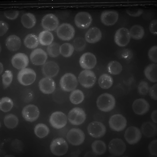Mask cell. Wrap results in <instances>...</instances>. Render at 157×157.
Here are the masks:
<instances>
[{
    "mask_svg": "<svg viewBox=\"0 0 157 157\" xmlns=\"http://www.w3.org/2000/svg\"><path fill=\"white\" fill-rule=\"evenodd\" d=\"M119 17L117 12L115 10H105L101 13L100 19L104 25L110 26L114 25Z\"/></svg>",
    "mask_w": 157,
    "mask_h": 157,
    "instance_id": "ffe728a7",
    "label": "cell"
},
{
    "mask_svg": "<svg viewBox=\"0 0 157 157\" xmlns=\"http://www.w3.org/2000/svg\"><path fill=\"white\" fill-rule=\"evenodd\" d=\"M9 29V26L8 24L5 22L0 21V36H2L4 35Z\"/></svg>",
    "mask_w": 157,
    "mask_h": 157,
    "instance_id": "816d5d0a",
    "label": "cell"
},
{
    "mask_svg": "<svg viewBox=\"0 0 157 157\" xmlns=\"http://www.w3.org/2000/svg\"><path fill=\"white\" fill-rule=\"evenodd\" d=\"M6 45L7 48L11 51L18 50L21 45L20 38L18 36L10 35L8 36L6 40Z\"/></svg>",
    "mask_w": 157,
    "mask_h": 157,
    "instance_id": "4316f807",
    "label": "cell"
},
{
    "mask_svg": "<svg viewBox=\"0 0 157 157\" xmlns=\"http://www.w3.org/2000/svg\"><path fill=\"white\" fill-rule=\"evenodd\" d=\"M142 134L140 129L136 127L132 126L126 130L124 137L126 141L130 144L137 143L140 140Z\"/></svg>",
    "mask_w": 157,
    "mask_h": 157,
    "instance_id": "9a60e30c",
    "label": "cell"
},
{
    "mask_svg": "<svg viewBox=\"0 0 157 157\" xmlns=\"http://www.w3.org/2000/svg\"><path fill=\"white\" fill-rule=\"evenodd\" d=\"M59 84L62 89L65 91H71L76 88L78 81L76 76L71 73H67L61 78Z\"/></svg>",
    "mask_w": 157,
    "mask_h": 157,
    "instance_id": "7a4b0ae2",
    "label": "cell"
},
{
    "mask_svg": "<svg viewBox=\"0 0 157 157\" xmlns=\"http://www.w3.org/2000/svg\"><path fill=\"white\" fill-rule=\"evenodd\" d=\"M60 46L58 43L54 42L48 45L47 48V52L51 57L55 58L60 54Z\"/></svg>",
    "mask_w": 157,
    "mask_h": 157,
    "instance_id": "60d3db41",
    "label": "cell"
},
{
    "mask_svg": "<svg viewBox=\"0 0 157 157\" xmlns=\"http://www.w3.org/2000/svg\"><path fill=\"white\" fill-rule=\"evenodd\" d=\"M157 20L154 19L151 21L149 25V30L150 33L155 36L157 35Z\"/></svg>",
    "mask_w": 157,
    "mask_h": 157,
    "instance_id": "c3c4849f",
    "label": "cell"
},
{
    "mask_svg": "<svg viewBox=\"0 0 157 157\" xmlns=\"http://www.w3.org/2000/svg\"><path fill=\"white\" fill-rule=\"evenodd\" d=\"M41 24L42 27L45 30L52 31L56 30L58 27L59 21L55 15L49 13L43 17Z\"/></svg>",
    "mask_w": 157,
    "mask_h": 157,
    "instance_id": "e0dca14e",
    "label": "cell"
},
{
    "mask_svg": "<svg viewBox=\"0 0 157 157\" xmlns=\"http://www.w3.org/2000/svg\"><path fill=\"white\" fill-rule=\"evenodd\" d=\"M22 114L26 121L33 122L38 118L40 115V111L35 105L30 104L23 108L22 111Z\"/></svg>",
    "mask_w": 157,
    "mask_h": 157,
    "instance_id": "2e32d148",
    "label": "cell"
},
{
    "mask_svg": "<svg viewBox=\"0 0 157 157\" xmlns=\"http://www.w3.org/2000/svg\"><path fill=\"white\" fill-rule=\"evenodd\" d=\"M13 105L12 100L10 98L4 97L2 98L0 101V109L4 112H7L12 109Z\"/></svg>",
    "mask_w": 157,
    "mask_h": 157,
    "instance_id": "f35d334b",
    "label": "cell"
},
{
    "mask_svg": "<svg viewBox=\"0 0 157 157\" xmlns=\"http://www.w3.org/2000/svg\"><path fill=\"white\" fill-rule=\"evenodd\" d=\"M74 50L72 45L69 43H64L60 46V53L64 57H68L71 56Z\"/></svg>",
    "mask_w": 157,
    "mask_h": 157,
    "instance_id": "ab89813d",
    "label": "cell"
},
{
    "mask_svg": "<svg viewBox=\"0 0 157 157\" xmlns=\"http://www.w3.org/2000/svg\"><path fill=\"white\" fill-rule=\"evenodd\" d=\"M72 45L75 51L80 52L85 49L86 44V40L83 38L79 36L76 37L74 40Z\"/></svg>",
    "mask_w": 157,
    "mask_h": 157,
    "instance_id": "b9f144b4",
    "label": "cell"
},
{
    "mask_svg": "<svg viewBox=\"0 0 157 157\" xmlns=\"http://www.w3.org/2000/svg\"><path fill=\"white\" fill-rule=\"evenodd\" d=\"M97 105L100 110L108 112L112 110L115 107V99L112 94L105 93L100 95L96 101Z\"/></svg>",
    "mask_w": 157,
    "mask_h": 157,
    "instance_id": "6da1fadb",
    "label": "cell"
},
{
    "mask_svg": "<svg viewBox=\"0 0 157 157\" xmlns=\"http://www.w3.org/2000/svg\"><path fill=\"white\" fill-rule=\"evenodd\" d=\"M48 58L46 52L40 48H36L31 52L30 56L31 62L36 65L44 64Z\"/></svg>",
    "mask_w": 157,
    "mask_h": 157,
    "instance_id": "d6986e66",
    "label": "cell"
},
{
    "mask_svg": "<svg viewBox=\"0 0 157 157\" xmlns=\"http://www.w3.org/2000/svg\"><path fill=\"white\" fill-rule=\"evenodd\" d=\"M157 65L153 63L147 66L144 69V73L146 78L150 81L155 82L157 81Z\"/></svg>",
    "mask_w": 157,
    "mask_h": 157,
    "instance_id": "83f0119b",
    "label": "cell"
},
{
    "mask_svg": "<svg viewBox=\"0 0 157 157\" xmlns=\"http://www.w3.org/2000/svg\"><path fill=\"white\" fill-rule=\"evenodd\" d=\"M69 98L72 104L77 105L83 101L84 98V95L81 90L76 89L74 90L71 92Z\"/></svg>",
    "mask_w": 157,
    "mask_h": 157,
    "instance_id": "e575fe53",
    "label": "cell"
},
{
    "mask_svg": "<svg viewBox=\"0 0 157 157\" xmlns=\"http://www.w3.org/2000/svg\"><path fill=\"white\" fill-rule=\"evenodd\" d=\"M79 63L82 68L90 70L93 68L95 66L97 63V59L93 54L87 52L81 56Z\"/></svg>",
    "mask_w": 157,
    "mask_h": 157,
    "instance_id": "ac0fdd59",
    "label": "cell"
},
{
    "mask_svg": "<svg viewBox=\"0 0 157 157\" xmlns=\"http://www.w3.org/2000/svg\"><path fill=\"white\" fill-rule=\"evenodd\" d=\"M11 61L14 67L22 70L26 68L28 65L29 59L25 53H18L13 56Z\"/></svg>",
    "mask_w": 157,
    "mask_h": 157,
    "instance_id": "44dd1931",
    "label": "cell"
},
{
    "mask_svg": "<svg viewBox=\"0 0 157 157\" xmlns=\"http://www.w3.org/2000/svg\"><path fill=\"white\" fill-rule=\"evenodd\" d=\"M57 36L60 40L69 41L74 36L75 31L73 26L68 23H64L58 26L56 29Z\"/></svg>",
    "mask_w": 157,
    "mask_h": 157,
    "instance_id": "3957f363",
    "label": "cell"
},
{
    "mask_svg": "<svg viewBox=\"0 0 157 157\" xmlns=\"http://www.w3.org/2000/svg\"><path fill=\"white\" fill-rule=\"evenodd\" d=\"M4 15L7 19L13 20L16 19L18 16L19 12L17 10H9L4 12Z\"/></svg>",
    "mask_w": 157,
    "mask_h": 157,
    "instance_id": "bcb514c9",
    "label": "cell"
},
{
    "mask_svg": "<svg viewBox=\"0 0 157 157\" xmlns=\"http://www.w3.org/2000/svg\"><path fill=\"white\" fill-rule=\"evenodd\" d=\"M157 111L156 109L153 110L151 115V119L155 123H157Z\"/></svg>",
    "mask_w": 157,
    "mask_h": 157,
    "instance_id": "db71d44e",
    "label": "cell"
},
{
    "mask_svg": "<svg viewBox=\"0 0 157 157\" xmlns=\"http://www.w3.org/2000/svg\"><path fill=\"white\" fill-rule=\"evenodd\" d=\"M34 131L35 135L38 137L42 138L48 135L49 132V129L46 124L39 123L35 127Z\"/></svg>",
    "mask_w": 157,
    "mask_h": 157,
    "instance_id": "74e56055",
    "label": "cell"
},
{
    "mask_svg": "<svg viewBox=\"0 0 157 157\" xmlns=\"http://www.w3.org/2000/svg\"><path fill=\"white\" fill-rule=\"evenodd\" d=\"M21 22L24 27L29 29L33 28L35 25L36 19L33 14L30 13H27L22 15Z\"/></svg>",
    "mask_w": 157,
    "mask_h": 157,
    "instance_id": "f1b7e54d",
    "label": "cell"
},
{
    "mask_svg": "<svg viewBox=\"0 0 157 157\" xmlns=\"http://www.w3.org/2000/svg\"><path fill=\"white\" fill-rule=\"evenodd\" d=\"M131 38L128 30L125 27H121L116 31L114 36L116 44L121 47H124L129 43Z\"/></svg>",
    "mask_w": 157,
    "mask_h": 157,
    "instance_id": "8fae6325",
    "label": "cell"
},
{
    "mask_svg": "<svg viewBox=\"0 0 157 157\" xmlns=\"http://www.w3.org/2000/svg\"><path fill=\"white\" fill-rule=\"evenodd\" d=\"M108 147L111 154L119 156L124 153L126 150V146L122 139L116 138L113 139L110 141Z\"/></svg>",
    "mask_w": 157,
    "mask_h": 157,
    "instance_id": "7c38bea8",
    "label": "cell"
},
{
    "mask_svg": "<svg viewBox=\"0 0 157 157\" xmlns=\"http://www.w3.org/2000/svg\"><path fill=\"white\" fill-rule=\"evenodd\" d=\"M149 87L148 83L145 81H141L138 86V91L140 94L145 96L149 92Z\"/></svg>",
    "mask_w": 157,
    "mask_h": 157,
    "instance_id": "ee69618b",
    "label": "cell"
},
{
    "mask_svg": "<svg viewBox=\"0 0 157 157\" xmlns=\"http://www.w3.org/2000/svg\"><path fill=\"white\" fill-rule=\"evenodd\" d=\"M13 75L10 71L6 70L2 75V81L4 88H6L11 84L13 80Z\"/></svg>",
    "mask_w": 157,
    "mask_h": 157,
    "instance_id": "7bdbcfd3",
    "label": "cell"
},
{
    "mask_svg": "<svg viewBox=\"0 0 157 157\" xmlns=\"http://www.w3.org/2000/svg\"><path fill=\"white\" fill-rule=\"evenodd\" d=\"M4 123L7 128L13 129L16 127L18 125V119L15 115L10 114L6 115L5 117Z\"/></svg>",
    "mask_w": 157,
    "mask_h": 157,
    "instance_id": "8d00e7d4",
    "label": "cell"
},
{
    "mask_svg": "<svg viewBox=\"0 0 157 157\" xmlns=\"http://www.w3.org/2000/svg\"><path fill=\"white\" fill-rule=\"evenodd\" d=\"M40 90L44 94H49L52 93L56 88V83L51 78L45 77L42 78L39 83Z\"/></svg>",
    "mask_w": 157,
    "mask_h": 157,
    "instance_id": "7402d4cb",
    "label": "cell"
},
{
    "mask_svg": "<svg viewBox=\"0 0 157 157\" xmlns=\"http://www.w3.org/2000/svg\"><path fill=\"white\" fill-rule=\"evenodd\" d=\"M121 53V57L125 59H129L132 58V53L130 50L127 49H124L122 51Z\"/></svg>",
    "mask_w": 157,
    "mask_h": 157,
    "instance_id": "f5cc1de1",
    "label": "cell"
},
{
    "mask_svg": "<svg viewBox=\"0 0 157 157\" xmlns=\"http://www.w3.org/2000/svg\"><path fill=\"white\" fill-rule=\"evenodd\" d=\"M127 123L125 117L120 114L112 116L109 121L110 128L112 130L117 132L123 130L126 126Z\"/></svg>",
    "mask_w": 157,
    "mask_h": 157,
    "instance_id": "ba28073f",
    "label": "cell"
},
{
    "mask_svg": "<svg viewBox=\"0 0 157 157\" xmlns=\"http://www.w3.org/2000/svg\"><path fill=\"white\" fill-rule=\"evenodd\" d=\"M96 79L94 72L88 69L82 71L78 76L80 84L84 87L87 88H90L94 85Z\"/></svg>",
    "mask_w": 157,
    "mask_h": 157,
    "instance_id": "8992f818",
    "label": "cell"
},
{
    "mask_svg": "<svg viewBox=\"0 0 157 157\" xmlns=\"http://www.w3.org/2000/svg\"><path fill=\"white\" fill-rule=\"evenodd\" d=\"M38 37L33 34H29L25 37L24 40L25 45L27 48L33 49L37 47L39 44Z\"/></svg>",
    "mask_w": 157,
    "mask_h": 157,
    "instance_id": "1f68e13d",
    "label": "cell"
},
{
    "mask_svg": "<svg viewBox=\"0 0 157 157\" xmlns=\"http://www.w3.org/2000/svg\"><path fill=\"white\" fill-rule=\"evenodd\" d=\"M141 131L143 134L147 137H151L157 134L156 124L150 121L144 122L141 126Z\"/></svg>",
    "mask_w": 157,
    "mask_h": 157,
    "instance_id": "484cf974",
    "label": "cell"
},
{
    "mask_svg": "<svg viewBox=\"0 0 157 157\" xmlns=\"http://www.w3.org/2000/svg\"><path fill=\"white\" fill-rule=\"evenodd\" d=\"M107 69L110 74L116 75L120 74L122 70V66L118 62L113 60L110 62L108 64Z\"/></svg>",
    "mask_w": 157,
    "mask_h": 157,
    "instance_id": "d590c367",
    "label": "cell"
},
{
    "mask_svg": "<svg viewBox=\"0 0 157 157\" xmlns=\"http://www.w3.org/2000/svg\"><path fill=\"white\" fill-rule=\"evenodd\" d=\"M42 72L46 77L52 78L56 76L59 71V67L56 63L53 61L45 62L42 67Z\"/></svg>",
    "mask_w": 157,
    "mask_h": 157,
    "instance_id": "cb8c5ba5",
    "label": "cell"
},
{
    "mask_svg": "<svg viewBox=\"0 0 157 157\" xmlns=\"http://www.w3.org/2000/svg\"><path fill=\"white\" fill-rule=\"evenodd\" d=\"M129 32L131 37L136 40L142 39L145 34L144 28L139 25H133L131 27Z\"/></svg>",
    "mask_w": 157,
    "mask_h": 157,
    "instance_id": "f546056e",
    "label": "cell"
},
{
    "mask_svg": "<svg viewBox=\"0 0 157 157\" xmlns=\"http://www.w3.org/2000/svg\"><path fill=\"white\" fill-rule=\"evenodd\" d=\"M68 144L63 138L58 137L53 140L50 145L51 152L54 155L61 156L65 154L68 149Z\"/></svg>",
    "mask_w": 157,
    "mask_h": 157,
    "instance_id": "277c9868",
    "label": "cell"
},
{
    "mask_svg": "<svg viewBox=\"0 0 157 157\" xmlns=\"http://www.w3.org/2000/svg\"><path fill=\"white\" fill-rule=\"evenodd\" d=\"M38 38L39 43L43 46L50 45L52 43L54 39L52 34L47 30L41 32L39 33Z\"/></svg>",
    "mask_w": 157,
    "mask_h": 157,
    "instance_id": "4dcf8cb0",
    "label": "cell"
},
{
    "mask_svg": "<svg viewBox=\"0 0 157 157\" xmlns=\"http://www.w3.org/2000/svg\"><path fill=\"white\" fill-rule=\"evenodd\" d=\"M126 13L130 16L133 17H138L141 15L144 12V10L141 9H138L134 10H127Z\"/></svg>",
    "mask_w": 157,
    "mask_h": 157,
    "instance_id": "681fc988",
    "label": "cell"
},
{
    "mask_svg": "<svg viewBox=\"0 0 157 157\" xmlns=\"http://www.w3.org/2000/svg\"><path fill=\"white\" fill-rule=\"evenodd\" d=\"M85 134L79 128H73L67 132L66 137L69 142L74 146H78L82 144L85 139Z\"/></svg>",
    "mask_w": 157,
    "mask_h": 157,
    "instance_id": "30bf717a",
    "label": "cell"
},
{
    "mask_svg": "<svg viewBox=\"0 0 157 157\" xmlns=\"http://www.w3.org/2000/svg\"><path fill=\"white\" fill-rule=\"evenodd\" d=\"M86 115L81 108L76 107L73 108L69 112L68 119L72 124L78 125L82 124L86 120Z\"/></svg>",
    "mask_w": 157,
    "mask_h": 157,
    "instance_id": "52a82bcc",
    "label": "cell"
},
{
    "mask_svg": "<svg viewBox=\"0 0 157 157\" xmlns=\"http://www.w3.org/2000/svg\"><path fill=\"white\" fill-rule=\"evenodd\" d=\"M67 120V117L64 113L60 111H56L51 115L49 121L53 127L56 129H59L66 125Z\"/></svg>",
    "mask_w": 157,
    "mask_h": 157,
    "instance_id": "4fadbf2b",
    "label": "cell"
},
{
    "mask_svg": "<svg viewBox=\"0 0 157 157\" xmlns=\"http://www.w3.org/2000/svg\"><path fill=\"white\" fill-rule=\"evenodd\" d=\"M102 37V33L98 28L94 27L90 28L85 35V40L90 44H94L99 42Z\"/></svg>",
    "mask_w": 157,
    "mask_h": 157,
    "instance_id": "d4e9b609",
    "label": "cell"
},
{
    "mask_svg": "<svg viewBox=\"0 0 157 157\" xmlns=\"http://www.w3.org/2000/svg\"><path fill=\"white\" fill-rule=\"evenodd\" d=\"M88 134L93 137L100 138L105 134L106 128L102 123L97 121H93L88 125L87 128Z\"/></svg>",
    "mask_w": 157,
    "mask_h": 157,
    "instance_id": "9c48e42d",
    "label": "cell"
},
{
    "mask_svg": "<svg viewBox=\"0 0 157 157\" xmlns=\"http://www.w3.org/2000/svg\"><path fill=\"white\" fill-rule=\"evenodd\" d=\"M132 106L134 112L138 115L145 114L148 111L150 108L148 102L145 99L142 98L135 100Z\"/></svg>",
    "mask_w": 157,
    "mask_h": 157,
    "instance_id": "603a6c76",
    "label": "cell"
},
{
    "mask_svg": "<svg viewBox=\"0 0 157 157\" xmlns=\"http://www.w3.org/2000/svg\"><path fill=\"white\" fill-rule=\"evenodd\" d=\"M92 151L97 155L104 154L106 151V146L105 144L101 140H96L92 144Z\"/></svg>",
    "mask_w": 157,
    "mask_h": 157,
    "instance_id": "836d02e7",
    "label": "cell"
},
{
    "mask_svg": "<svg viewBox=\"0 0 157 157\" xmlns=\"http://www.w3.org/2000/svg\"><path fill=\"white\" fill-rule=\"evenodd\" d=\"M36 74L35 71L30 68H25L21 70L17 75L19 82L24 86H29L35 81Z\"/></svg>",
    "mask_w": 157,
    "mask_h": 157,
    "instance_id": "5b68a950",
    "label": "cell"
},
{
    "mask_svg": "<svg viewBox=\"0 0 157 157\" xmlns=\"http://www.w3.org/2000/svg\"><path fill=\"white\" fill-rule=\"evenodd\" d=\"M3 66L2 64L0 63V73L1 74L3 71Z\"/></svg>",
    "mask_w": 157,
    "mask_h": 157,
    "instance_id": "11a10c76",
    "label": "cell"
},
{
    "mask_svg": "<svg viewBox=\"0 0 157 157\" xmlns=\"http://www.w3.org/2000/svg\"><path fill=\"white\" fill-rule=\"evenodd\" d=\"M157 140H154L149 144L148 150L150 154L153 155L157 156Z\"/></svg>",
    "mask_w": 157,
    "mask_h": 157,
    "instance_id": "7dc6e473",
    "label": "cell"
},
{
    "mask_svg": "<svg viewBox=\"0 0 157 157\" xmlns=\"http://www.w3.org/2000/svg\"><path fill=\"white\" fill-rule=\"evenodd\" d=\"M98 83L99 86L103 89H108L113 85V80L111 76L107 74H103L99 77Z\"/></svg>",
    "mask_w": 157,
    "mask_h": 157,
    "instance_id": "d6a6232c",
    "label": "cell"
},
{
    "mask_svg": "<svg viewBox=\"0 0 157 157\" xmlns=\"http://www.w3.org/2000/svg\"><path fill=\"white\" fill-rule=\"evenodd\" d=\"M92 21L91 15L86 12L81 11L75 15L74 21L76 25L78 28L85 29L91 25Z\"/></svg>",
    "mask_w": 157,
    "mask_h": 157,
    "instance_id": "5bb4252c",
    "label": "cell"
},
{
    "mask_svg": "<svg viewBox=\"0 0 157 157\" xmlns=\"http://www.w3.org/2000/svg\"><path fill=\"white\" fill-rule=\"evenodd\" d=\"M157 84L156 83L149 88V95L151 98L154 100H157Z\"/></svg>",
    "mask_w": 157,
    "mask_h": 157,
    "instance_id": "f907efd6",
    "label": "cell"
},
{
    "mask_svg": "<svg viewBox=\"0 0 157 157\" xmlns=\"http://www.w3.org/2000/svg\"><path fill=\"white\" fill-rule=\"evenodd\" d=\"M148 56L149 59L153 62H157V46L155 45L152 47L149 50Z\"/></svg>",
    "mask_w": 157,
    "mask_h": 157,
    "instance_id": "f6af8a7d",
    "label": "cell"
}]
</instances>
